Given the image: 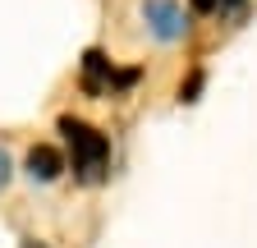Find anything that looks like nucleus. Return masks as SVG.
I'll return each instance as SVG.
<instances>
[{"label":"nucleus","mask_w":257,"mask_h":248,"mask_svg":"<svg viewBox=\"0 0 257 248\" xmlns=\"http://www.w3.org/2000/svg\"><path fill=\"white\" fill-rule=\"evenodd\" d=\"M60 134H64V143H69V152H74V175L83 184H96V179L106 175V166H110L106 134H96L87 119H74V115L60 119Z\"/></svg>","instance_id":"1"},{"label":"nucleus","mask_w":257,"mask_h":248,"mask_svg":"<svg viewBox=\"0 0 257 248\" xmlns=\"http://www.w3.org/2000/svg\"><path fill=\"white\" fill-rule=\"evenodd\" d=\"M143 23L161 42H179L188 33V14L175 5V0H143Z\"/></svg>","instance_id":"2"},{"label":"nucleus","mask_w":257,"mask_h":248,"mask_svg":"<svg viewBox=\"0 0 257 248\" xmlns=\"http://www.w3.org/2000/svg\"><path fill=\"white\" fill-rule=\"evenodd\" d=\"M60 170H64V157H60L55 147H32L28 152V175L32 179L51 184V179H60Z\"/></svg>","instance_id":"3"},{"label":"nucleus","mask_w":257,"mask_h":248,"mask_svg":"<svg viewBox=\"0 0 257 248\" xmlns=\"http://www.w3.org/2000/svg\"><path fill=\"white\" fill-rule=\"evenodd\" d=\"M5 184H10V157L0 152V189H5Z\"/></svg>","instance_id":"4"},{"label":"nucleus","mask_w":257,"mask_h":248,"mask_svg":"<svg viewBox=\"0 0 257 248\" xmlns=\"http://www.w3.org/2000/svg\"><path fill=\"white\" fill-rule=\"evenodd\" d=\"M193 10H202V14H211V10H220V0H193Z\"/></svg>","instance_id":"5"},{"label":"nucleus","mask_w":257,"mask_h":248,"mask_svg":"<svg viewBox=\"0 0 257 248\" xmlns=\"http://www.w3.org/2000/svg\"><path fill=\"white\" fill-rule=\"evenodd\" d=\"M23 248H46V243L42 239H23Z\"/></svg>","instance_id":"6"}]
</instances>
